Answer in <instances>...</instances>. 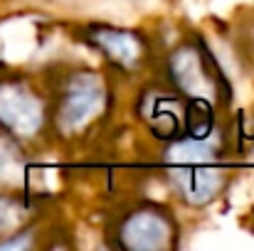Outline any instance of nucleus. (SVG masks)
Masks as SVG:
<instances>
[{"label":"nucleus","instance_id":"6","mask_svg":"<svg viewBox=\"0 0 254 251\" xmlns=\"http://www.w3.org/2000/svg\"><path fill=\"white\" fill-rule=\"evenodd\" d=\"M96 45L119 64L124 67H133L141 59V42L133 32H124V30H99L94 32Z\"/></svg>","mask_w":254,"mask_h":251},{"label":"nucleus","instance_id":"2","mask_svg":"<svg viewBox=\"0 0 254 251\" xmlns=\"http://www.w3.org/2000/svg\"><path fill=\"white\" fill-rule=\"evenodd\" d=\"M45 123L42 99L22 82H0V128L17 138H32Z\"/></svg>","mask_w":254,"mask_h":251},{"label":"nucleus","instance_id":"7","mask_svg":"<svg viewBox=\"0 0 254 251\" xmlns=\"http://www.w3.org/2000/svg\"><path fill=\"white\" fill-rule=\"evenodd\" d=\"M151 126L156 131V136H178L180 133V126H183V111L180 106L166 99V96H158L151 106Z\"/></svg>","mask_w":254,"mask_h":251},{"label":"nucleus","instance_id":"5","mask_svg":"<svg viewBox=\"0 0 254 251\" xmlns=\"http://www.w3.org/2000/svg\"><path fill=\"white\" fill-rule=\"evenodd\" d=\"M170 77L178 84V89H183L188 96L192 99H202L210 91H215V82L220 79V72L210 69V62H205L195 50L185 47L180 52H175L173 62H170Z\"/></svg>","mask_w":254,"mask_h":251},{"label":"nucleus","instance_id":"3","mask_svg":"<svg viewBox=\"0 0 254 251\" xmlns=\"http://www.w3.org/2000/svg\"><path fill=\"white\" fill-rule=\"evenodd\" d=\"M101 106H104V86L99 82V77L89 72H79L69 79L62 94L57 123L64 133H74L101 111Z\"/></svg>","mask_w":254,"mask_h":251},{"label":"nucleus","instance_id":"1","mask_svg":"<svg viewBox=\"0 0 254 251\" xmlns=\"http://www.w3.org/2000/svg\"><path fill=\"white\" fill-rule=\"evenodd\" d=\"M168 177L190 204L210 202L222 187V172L215 167V148L202 138L180 141L168 148Z\"/></svg>","mask_w":254,"mask_h":251},{"label":"nucleus","instance_id":"9","mask_svg":"<svg viewBox=\"0 0 254 251\" xmlns=\"http://www.w3.org/2000/svg\"><path fill=\"white\" fill-rule=\"evenodd\" d=\"M5 170H7V148L0 146V177L5 175Z\"/></svg>","mask_w":254,"mask_h":251},{"label":"nucleus","instance_id":"4","mask_svg":"<svg viewBox=\"0 0 254 251\" xmlns=\"http://www.w3.org/2000/svg\"><path fill=\"white\" fill-rule=\"evenodd\" d=\"M170 234H173V227L170 222L156 209H138L136 214H131L119 237H121V244L126 249H163L170 244Z\"/></svg>","mask_w":254,"mask_h":251},{"label":"nucleus","instance_id":"8","mask_svg":"<svg viewBox=\"0 0 254 251\" xmlns=\"http://www.w3.org/2000/svg\"><path fill=\"white\" fill-rule=\"evenodd\" d=\"M22 212L25 209L12 197H2L0 195V234H10V229H15L20 224Z\"/></svg>","mask_w":254,"mask_h":251}]
</instances>
